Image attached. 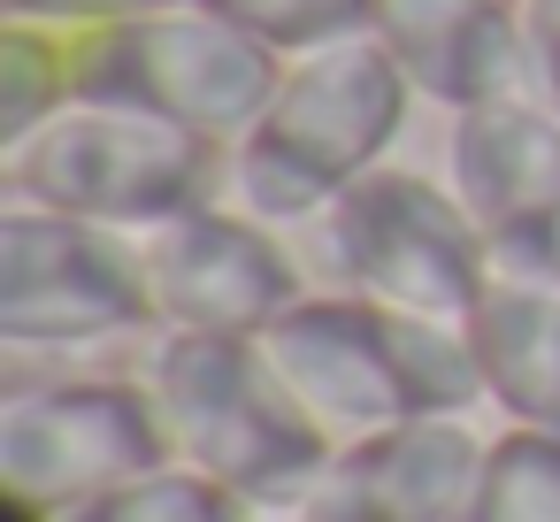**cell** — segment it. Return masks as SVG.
<instances>
[{"label": "cell", "instance_id": "cell-1", "mask_svg": "<svg viewBox=\"0 0 560 522\" xmlns=\"http://www.w3.org/2000/svg\"><path fill=\"white\" fill-rule=\"evenodd\" d=\"M170 461L215 476L238 499H284L300 491L338 445L292 407V392L269 376L254 338H215V330H154L147 369H139Z\"/></svg>", "mask_w": 560, "mask_h": 522}, {"label": "cell", "instance_id": "cell-2", "mask_svg": "<svg viewBox=\"0 0 560 522\" xmlns=\"http://www.w3.org/2000/svg\"><path fill=\"white\" fill-rule=\"evenodd\" d=\"M215 154L223 147H208L147 108L78 93L47 124H32L24 139L0 147V200L55 208V216L108 223V231L139 239L215 193Z\"/></svg>", "mask_w": 560, "mask_h": 522}, {"label": "cell", "instance_id": "cell-3", "mask_svg": "<svg viewBox=\"0 0 560 522\" xmlns=\"http://www.w3.org/2000/svg\"><path fill=\"white\" fill-rule=\"evenodd\" d=\"M292 246L315 254V292H353L399 315H468L491 277V246L453 185L399 162L353 177L307 231H292Z\"/></svg>", "mask_w": 560, "mask_h": 522}, {"label": "cell", "instance_id": "cell-4", "mask_svg": "<svg viewBox=\"0 0 560 522\" xmlns=\"http://www.w3.org/2000/svg\"><path fill=\"white\" fill-rule=\"evenodd\" d=\"M277 78H284V55L246 39L208 0H170L154 16L78 32V93L147 108L208 147H238L246 131H261Z\"/></svg>", "mask_w": 560, "mask_h": 522}, {"label": "cell", "instance_id": "cell-5", "mask_svg": "<svg viewBox=\"0 0 560 522\" xmlns=\"http://www.w3.org/2000/svg\"><path fill=\"white\" fill-rule=\"evenodd\" d=\"M162 461L170 438L139 376L9 384L0 399V499L24 522H70Z\"/></svg>", "mask_w": 560, "mask_h": 522}, {"label": "cell", "instance_id": "cell-6", "mask_svg": "<svg viewBox=\"0 0 560 522\" xmlns=\"http://www.w3.org/2000/svg\"><path fill=\"white\" fill-rule=\"evenodd\" d=\"M154 292L131 231L78 223L55 208L0 200V346L32 353H85L116 338H154Z\"/></svg>", "mask_w": 560, "mask_h": 522}, {"label": "cell", "instance_id": "cell-7", "mask_svg": "<svg viewBox=\"0 0 560 522\" xmlns=\"http://www.w3.org/2000/svg\"><path fill=\"white\" fill-rule=\"evenodd\" d=\"M147 292L162 330H215V338H261L300 292L307 269L284 231L223 208L215 193L177 208L170 223L139 231Z\"/></svg>", "mask_w": 560, "mask_h": 522}, {"label": "cell", "instance_id": "cell-8", "mask_svg": "<svg viewBox=\"0 0 560 522\" xmlns=\"http://www.w3.org/2000/svg\"><path fill=\"white\" fill-rule=\"evenodd\" d=\"M445 185L476 216L491 262L560 269V108L537 93L453 116Z\"/></svg>", "mask_w": 560, "mask_h": 522}, {"label": "cell", "instance_id": "cell-9", "mask_svg": "<svg viewBox=\"0 0 560 522\" xmlns=\"http://www.w3.org/2000/svg\"><path fill=\"white\" fill-rule=\"evenodd\" d=\"M407 108H415L407 70L384 55L376 32H353V39H330V47L284 62L261 131L284 154H300L323 185L346 193L353 177L392 162V147L407 131Z\"/></svg>", "mask_w": 560, "mask_h": 522}, {"label": "cell", "instance_id": "cell-10", "mask_svg": "<svg viewBox=\"0 0 560 522\" xmlns=\"http://www.w3.org/2000/svg\"><path fill=\"white\" fill-rule=\"evenodd\" d=\"M254 346H261L269 376L292 392V407L330 445H353V438L407 415L399 376H392V346H384V315L353 292H300Z\"/></svg>", "mask_w": 560, "mask_h": 522}, {"label": "cell", "instance_id": "cell-11", "mask_svg": "<svg viewBox=\"0 0 560 522\" xmlns=\"http://www.w3.org/2000/svg\"><path fill=\"white\" fill-rule=\"evenodd\" d=\"M369 32L407 70L415 101H430L445 116L537 93L529 47H522V24H514V0H376Z\"/></svg>", "mask_w": 560, "mask_h": 522}, {"label": "cell", "instance_id": "cell-12", "mask_svg": "<svg viewBox=\"0 0 560 522\" xmlns=\"http://www.w3.org/2000/svg\"><path fill=\"white\" fill-rule=\"evenodd\" d=\"M468 338H476L491 407L506 422L560 430V269L491 262L468 308Z\"/></svg>", "mask_w": 560, "mask_h": 522}, {"label": "cell", "instance_id": "cell-13", "mask_svg": "<svg viewBox=\"0 0 560 522\" xmlns=\"http://www.w3.org/2000/svg\"><path fill=\"white\" fill-rule=\"evenodd\" d=\"M338 461L361 476V491L384 507V522H468L491 438L468 415H399V422L338 445Z\"/></svg>", "mask_w": 560, "mask_h": 522}, {"label": "cell", "instance_id": "cell-14", "mask_svg": "<svg viewBox=\"0 0 560 522\" xmlns=\"http://www.w3.org/2000/svg\"><path fill=\"white\" fill-rule=\"evenodd\" d=\"M376 315H384V346H392L407 415H468L491 399L468 315H399V308H376Z\"/></svg>", "mask_w": 560, "mask_h": 522}, {"label": "cell", "instance_id": "cell-15", "mask_svg": "<svg viewBox=\"0 0 560 522\" xmlns=\"http://www.w3.org/2000/svg\"><path fill=\"white\" fill-rule=\"evenodd\" d=\"M215 200L292 239V231H307V223L338 200V185H323V177H315L300 154H284L269 131H246L238 147L215 154Z\"/></svg>", "mask_w": 560, "mask_h": 522}, {"label": "cell", "instance_id": "cell-16", "mask_svg": "<svg viewBox=\"0 0 560 522\" xmlns=\"http://www.w3.org/2000/svg\"><path fill=\"white\" fill-rule=\"evenodd\" d=\"M62 101H78V32L9 16L0 24V147L47 124Z\"/></svg>", "mask_w": 560, "mask_h": 522}, {"label": "cell", "instance_id": "cell-17", "mask_svg": "<svg viewBox=\"0 0 560 522\" xmlns=\"http://www.w3.org/2000/svg\"><path fill=\"white\" fill-rule=\"evenodd\" d=\"M468 522H560V430L506 422L491 438Z\"/></svg>", "mask_w": 560, "mask_h": 522}, {"label": "cell", "instance_id": "cell-18", "mask_svg": "<svg viewBox=\"0 0 560 522\" xmlns=\"http://www.w3.org/2000/svg\"><path fill=\"white\" fill-rule=\"evenodd\" d=\"M238 514H246L238 491H223L215 476H200V468H185V461H162L154 476H139V484L93 499V507L70 514V522H238Z\"/></svg>", "mask_w": 560, "mask_h": 522}, {"label": "cell", "instance_id": "cell-19", "mask_svg": "<svg viewBox=\"0 0 560 522\" xmlns=\"http://www.w3.org/2000/svg\"><path fill=\"white\" fill-rule=\"evenodd\" d=\"M215 16H231L246 39H261L269 55H315L330 39H353L369 32V9L376 0H208Z\"/></svg>", "mask_w": 560, "mask_h": 522}, {"label": "cell", "instance_id": "cell-20", "mask_svg": "<svg viewBox=\"0 0 560 522\" xmlns=\"http://www.w3.org/2000/svg\"><path fill=\"white\" fill-rule=\"evenodd\" d=\"M514 24H522V47H529V78H537V93L560 108V0H514Z\"/></svg>", "mask_w": 560, "mask_h": 522}, {"label": "cell", "instance_id": "cell-21", "mask_svg": "<svg viewBox=\"0 0 560 522\" xmlns=\"http://www.w3.org/2000/svg\"><path fill=\"white\" fill-rule=\"evenodd\" d=\"M170 0H9V16H39V24H70V32H101L124 16H154Z\"/></svg>", "mask_w": 560, "mask_h": 522}, {"label": "cell", "instance_id": "cell-22", "mask_svg": "<svg viewBox=\"0 0 560 522\" xmlns=\"http://www.w3.org/2000/svg\"><path fill=\"white\" fill-rule=\"evenodd\" d=\"M238 522H300V514H292L284 499H246V514H238Z\"/></svg>", "mask_w": 560, "mask_h": 522}, {"label": "cell", "instance_id": "cell-23", "mask_svg": "<svg viewBox=\"0 0 560 522\" xmlns=\"http://www.w3.org/2000/svg\"><path fill=\"white\" fill-rule=\"evenodd\" d=\"M9 522H24V514H9Z\"/></svg>", "mask_w": 560, "mask_h": 522}]
</instances>
